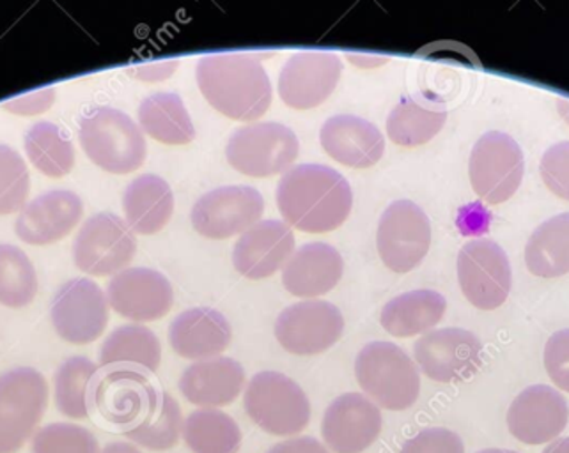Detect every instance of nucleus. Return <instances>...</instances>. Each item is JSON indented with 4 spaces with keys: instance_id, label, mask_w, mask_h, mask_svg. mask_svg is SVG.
<instances>
[{
    "instance_id": "obj_1",
    "label": "nucleus",
    "mask_w": 569,
    "mask_h": 453,
    "mask_svg": "<svg viewBox=\"0 0 569 453\" xmlns=\"http://www.w3.org/2000/svg\"><path fill=\"white\" fill-rule=\"evenodd\" d=\"M277 205L289 226L307 234H325L347 222L353 208V192L338 170L302 163L282 174Z\"/></svg>"
},
{
    "instance_id": "obj_2",
    "label": "nucleus",
    "mask_w": 569,
    "mask_h": 453,
    "mask_svg": "<svg viewBox=\"0 0 569 453\" xmlns=\"http://www.w3.org/2000/svg\"><path fill=\"white\" fill-rule=\"evenodd\" d=\"M196 79L208 103L234 121H258L272 105V82L261 62L247 53L202 57Z\"/></svg>"
},
{
    "instance_id": "obj_3",
    "label": "nucleus",
    "mask_w": 569,
    "mask_h": 453,
    "mask_svg": "<svg viewBox=\"0 0 569 453\" xmlns=\"http://www.w3.org/2000/svg\"><path fill=\"white\" fill-rule=\"evenodd\" d=\"M79 140L83 153L110 174H130L144 165L148 144L141 127L112 107H94L80 119Z\"/></svg>"
},
{
    "instance_id": "obj_4",
    "label": "nucleus",
    "mask_w": 569,
    "mask_h": 453,
    "mask_svg": "<svg viewBox=\"0 0 569 453\" xmlns=\"http://www.w3.org/2000/svg\"><path fill=\"white\" fill-rule=\"evenodd\" d=\"M360 389L383 410L412 407L421 393V374L412 358L392 342H371L356 360Z\"/></svg>"
},
{
    "instance_id": "obj_5",
    "label": "nucleus",
    "mask_w": 569,
    "mask_h": 453,
    "mask_svg": "<svg viewBox=\"0 0 569 453\" xmlns=\"http://www.w3.org/2000/svg\"><path fill=\"white\" fill-rule=\"evenodd\" d=\"M49 407V383L31 366L0 375V453H17L34 437Z\"/></svg>"
},
{
    "instance_id": "obj_6",
    "label": "nucleus",
    "mask_w": 569,
    "mask_h": 453,
    "mask_svg": "<svg viewBox=\"0 0 569 453\" xmlns=\"http://www.w3.org/2000/svg\"><path fill=\"white\" fill-rule=\"evenodd\" d=\"M243 405L249 419L272 436H295L311 422L306 392L281 372L256 374L247 384Z\"/></svg>"
},
{
    "instance_id": "obj_7",
    "label": "nucleus",
    "mask_w": 569,
    "mask_h": 453,
    "mask_svg": "<svg viewBox=\"0 0 569 453\" xmlns=\"http://www.w3.org/2000/svg\"><path fill=\"white\" fill-rule=\"evenodd\" d=\"M300 153L297 135L281 122H252L229 137V165L249 178H270L288 172Z\"/></svg>"
},
{
    "instance_id": "obj_8",
    "label": "nucleus",
    "mask_w": 569,
    "mask_h": 453,
    "mask_svg": "<svg viewBox=\"0 0 569 453\" xmlns=\"http://www.w3.org/2000/svg\"><path fill=\"white\" fill-rule=\"evenodd\" d=\"M523 172V151L508 133L488 131L473 145L469 162L470 183L487 204L509 201L518 192Z\"/></svg>"
},
{
    "instance_id": "obj_9",
    "label": "nucleus",
    "mask_w": 569,
    "mask_h": 453,
    "mask_svg": "<svg viewBox=\"0 0 569 453\" xmlns=\"http://www.w3.org/2000/svg\"><path fill=\"white\" fill-rule=\"evenodd\" d=\"M136 232L114 213H98L83 223L73 244L74 266L91 276H116L136 258Z\"/></svg>"
},
{
    "instance_id": "obj_10",
    "label": "nucleus",
    "mask_w": 569,
    "mask_h": 453,
    "mask_svg": "<svg viewBox=\"0 0 569 453\" xmlns=\"http://www.w3.org/2000/svg\"><path fill=\"white\" fill-rule=\"evenodd\" d=\"M431 246V223L421 205L396 201L383 211L378 223L377 249L390 271L416 270Z\"/></svg>"
},
{
    "instance_id": "obj_11",
    "label": "nucleus",
    "mask_w": 569,
    "mask_h": 453,
    "mask_svg": "<svg viewBox=\"0 0 569 453\" xmlns=\"http://www.w3.org/2000/svg\"><path fill=\"white\" fill-rule=\"evenodd\" d=\"M413 360L422 374L437 383H461L478 374L482 344L463 328H442L426 333L413 345Z\"/></svg>"
},
{
    "instance_id": "obj_12",
    "label": "nucleus",
    "mask_w": 569,
    "mask_h": 453,
    "mask_svg": "<svg viewBox=\"0 0 569 453\" xmlns=\"http://www.w3.org/2000/svg\"><path fill=\"white\" fill-rule=\"evenodd\" d=\"M110 305L106 292L89 279L64 283L52 300V326L70 344L88 345L100 339L109 324Z\"/></svg>"
},
{
    "instance_id": "obj_13",
    "label": "nucleus",
    "mask_w": 569,
    "mask_h": 453,
    "mask_svg": "<svg viewBox=\"0 0 569 453\" xmlns=\"http://www.w3.org/2000/svg\"><path fill=\"white\" fill-rule=\"evenodd\" d=\"M264 199L252 187L232 184L204 193L192 208V226L208 240H228L261 222Z\"/></svg>"
},
{
    "instance_id": "obj_14",
    "label": "nucleus",
    "mask_w": 569,
    "mask_h": 453,
    "mask_svg": "<svg viewBox=\"0 0 569 453\" xmlns=\"http://www.w3.org/2000/svg\"><path fill=\"white\" fill-rule=\"evenodd\" d=\"M345 333L341 310L323 300H306L282 310L276 339L288 353L315 356L338 344Z\"/></svg>"
},
{
    "instance_id": "obj_15",
    "label": "nucleus",
    "mask_w": 569,
    "mask_h": 453,
    "mask_svg": "<svg viewBox=\"0 0 569 453\" xmlns=\"http://www.w3.org/2000/svg\"><path fill=\"white\" fill-rule=\"evenodd\" d=\"M458 282L470 305L479 310L502 306L511 292V264L502 246L473 240L458 253Z\"/></svg>"
},
{
    "instance_id": "obj_16",
    "label": "nucleus",
    "mask_w": 569,
    "mask_h": 453,
    "mask_svg": "<svg viewBox=\"0 0 569 453\" xmlns=\"http://www.w3.org/2000/svg\"><path fill=\"white\" fill-rule=\"evenodd\" d=\"M160 393L153 383L133 369H112L98 378L92 407L116 427H136L157 407Z\"/></svg>"
},
{
    "instance_id": "obj_17",
    "label": "nucleus",
    "mask_w": 569,
    "mask_h": 453,
    "mask_svg": "<svg viewBox=\"0 0 569 453\" xmlns=\"http://www.w3.org/2000/svg\"><path fill=\"white\" fill-rule=\"evenodd\" d=\"M342 62L329 50H306L289 57L279 74V94L295 110H311L329 100L341 79Z\"/></svg>"
},
{
    "instance_id": "obj_18",
    "label": "nucleus",
    "mask_w": 569,
    "mask_h": 453,
    "mask_svg": "<svg viewBox=\"0 0 569 453\" xmlns=\"http://www.w3.org/2000/svg\"><path fill=\"white\" fill-rule=\"evenodd\" d=\"M110 309L133 323L166 318L174 305L171 282L160 271L127 268L107 285Z\"/></svg>"
},
{
    "instance_id": "obj_19",
    "label": "nucleus",
    "mask_w": 569,
    "mask_h": 453,
    "mask_svg": "<svg viewBox=\"0 0 569 453\" xmlns=\"http://www.w3.org/2000/svg\"><path fill=\"white\" fill-rule=\"evenodd\" d=\"M381 411L360 393L338 396L325 411L321 436L333 453H362L378 440Z\"/></svg>"
},
{
    "instance_id": "obj_20",
    "label": "nucleus",
    "mask_w": 569,
    "mask_h": 453,
    "mask_svg": "<svg viewBox=\"0 0 569 453\" xmlns=\"http://www.w3.org/2000/svg\"><path fill=\"white\" fill-rule=\"evenodd\" d=\"M569 407L565 396L547 384H535L512 401L508 427L526 445H543L561 436L568 425Z\"/></svg>"
},
{
    "instance_id": "obj_21",
    "label": "nucleus",
    "mask_w": 569,
    "mask_h": 453,
    "mask_svg": "<svg viewBox=\"0 0 569 453\" xmlns=\"http://www.w3.org/2000/svg\"><path fill=\"white\" fill-rule=\"evenodd\" d=\"M293 253V229L282 220H261L238 238L232 264L241 276L263 280L281 271Z\"/></svg>"
},
{
    "instance_id": "obj_22",
    "label": "nucleus",
    "mask_w": 569,
    "mask_h": 453,
    "mask_svg": "<svg viewBox=\"0 0 569 453\" xmlns=\"http://www.w3.org/2000/svg\"><path fill=\"white\" fill-rule=\"evenodd\" d=\"M83 214L80 197L70 190H50L26 204L14 232L23 243L47 246L58 243L73 232Z\"/></svg>"
},
{
    "instance_id": "obj_23",
    "label": "nucleus",
    "mask_w": 569,
    "mask_h": 453,
    "mask_svg": "<svg viewBox=\"0 0 569 453\" xmlns=\"http://www.w3.org/2000/svg\"><path fill=\"white\" fill-rule=\"evenodd\" d=\"M325 153L341 165L369 169L386 153V139L371 121L351 113L333 115L320 131Z\"/></svg>"
},
{
    "instance_id": "obj_24",
    "label": "nucleus",
    "mask_w": 569,
    "mask_h": 453,
    "mask_svg": "<svg viewBox=\"0 0 569 453\" xmlns=\"http://www.w3.org/2000/svg\"><path fill=\"white\" fill-rule=\"evenodd\" d=\"M231 339L228 319L211 306L184 310L169 326V344L174 353L192 362L219 358Z\"/></svg>"
},
{
    "instance_id": "obj_25",
    "label": "nucleus",
    "mask_w": 569,
    "mask_h": 453,
    "mask_svg": "<svg viewBox=\"0 0 569 453\" xmlns=\"http://www.w3.org/2000/svg\"><path fill=\"white\" fill-rule=\"evenodd\" d=\"M246 386V371L232 358L192 363L180 378L181 395L201 410H217L237 401Z\"/></svg>"
},
{
    "instance_id": "obj_26",
    "label": "nucleus",
    "mask_w": 569,
    "mask_h": 453,
    "mask_svg": "<svg viewBox=\"0 0 569 453\" xmlns=\"http://www.w3.org/2000/svg\"><path fill=\"white\" fill-rule=\"evenodd\" d=\"M342 273L345 261L338 249L327 243H307L282 268V285L297 298H320L341 282Z\"/></svg>"
},
{
    "instance_id": "obj_27",
    "label": "nucleus",
    "mask_w": 569,
    "mask_h": 453,
    "mask_svg": "<svg viewBox=\"0 0 569 453\" xmlns=\"http://www.w3.org/2000/svg\"><path fill=\"white\" fill-rule=\"evenodd\" d=\"M123 211L124 222L136 234H157L174 213L171 187L160 175H139L124 190Z\"/></svg>"
},
{
    "instance_id": "obj_28",
    "label": "nucleus",
    "mask_w": 569,
    "mask_h": 453,
    "mask_svg": "<svg viewBox=\"0 0 569 453\" xmlns=\"http://www.w3.org/2000/svg\"><path fill=\"white\" fill-rule=\"evenodd\" d=\"M447 300L433 289L403 292L383 306L380 323L387 333L399 339L426 335L446 315Z\"/></svg>"
},
{
    "instance_id": "obj_29",
    "label": "nucleus",
    "mask_w": 569,
    "mask_h": 453,
    "mask_svg": "<svg viewBox=\"0 0 569 453\" xmlns=\"http://www.w3.org/2000/svg\"><path fill=\"white\" fill-rule=\"evenodd\" d=\"M447 109L425 94H410L399 100L387 119V135L401 148H419L446 127Z\"/></svg>"
},
{
    "instance_id": "obj_30",
    "label": "nucleus",
    "mask_w": 569,
    "mask_h": 453,
    "mask_svg": "<svg viewBox=\"0 0 569 453\" xmlns=\"http://www.w3.org/2000/svg\"><path fill=\"white\" fill-rule=\"evenodd\" d=\"M137 115L141 130L162 144L184 145L196 139L189 110L174 92H154L141 101Z\"/></svg>"
},
{
    "instance_id": "obj_31",
    "label": "nucleus",
    "mask_w": 569,
    "mask_h": 453,
    "mask_svg": "<svg viewBox=\"0 0 569 453\" xmlns=\"http://www.w3.org/2000/svg\"><path fill=\"white\" fill-rule=\"evenodd\" d=\"M527 270L539 279L569 273V213L557 214L530 234L526 246Z\"/></svg>"
},
{
    "instance_id": "obj_32",
    "label": "nucleus",
    "mask_w": 569,
    "mask_h": 453,
    "mask_svg": "<svg viewBox=\"0 0 569 453\" xmlns=\"http://www.w3.org/2000/svg\"><path fill=\"white\" fill-rule=\"evenodd\" d=\"M162 362V344L149 328L127 324L107 336L100 349V365L103 369L116 366H139L148 372H157Z\"/></svg>"
},
{
    "instance_id": "obj_33",
    "label": "nucleus",
    "mask_w": 569,
    "mask_h": 453,
    "mask_svg": "<svg viewBox=\"0 0 569 453\" xmlns=\"http://www.w3.org/2000/svg\"><path fill=\"white\" fill-rule=\"evenodd\" d=\"M100 366L89 358H68L53 378V392L59 413L67 419L86 420L92 410V392Z\"/></svg>"
},
{
    "instance_id": "obj_34",
    "label": "nucleus",
    "mask_w": 569,
    "mask_h": 453,
    "mask_svg": "<svg viewBox=\"0 0 569 453\" xmlns=\"http://www.w3.org/2000/svg\"><path fill=\"white\" fill-rule=\"evenodd\" d=\"M26 153L32 165L49 178H64L74 165L73 142L67 131L50 121L36 122L27 131Z\"/></svg>"
},
{
    "instance_id": "obj_35",
    "label": "nucleus",
    "mask_w": 569,
    "mask_h": 453,
    "mask_svg": "<svg viewBox=\"0 0 569 453\" xmlns=\"http://www.w3.org/2000/svg\"><path fill=\"white\" fill-rule=\"evenodd\" d=\"M183 440L193 453H238L241 431L223 411L199 410L184 420Z\"/></svg>"
},
{
    "instance_id": "obj_36",
    "label": "nucleus",
    "mask_w": 569,
    "mask_h": 453,
    "mask_svg": "<svg viewBox=\"0 0 569 453\" xmlns=\"http://www.w3.org/2000/svg\"><path fill=\"white\" fill-rule=\"evenodd\" d=\"M183 425L180 404L174 396L162 392L157 407L149 413L148 419L136 427L127 429L123 434L136 445L144 446L153 452H163V450L174 449L178 445V441L183 434Z\"/></svg>"
},
{
    "instance_id": "obj_37",
    "label": "nucleus",
    "mask_w": 569,
    "mask_h": 453,
    "mask_svg": "<svg viewBox=\"0 0 569 453\" xmlns=\"http://www.w3.org/2000/svg\"><path fill=\"white\" fill-rule=\"evenodd\" d=\"M38 294V275L31 259L14 244H0V305L23 309Z\"/></svg>"
},
{
    "instance_id": "obj_38",
    "label": "nucleus",
    "mask_w": 569,
    "mask_h": 453,
    "mask_svg": "<svg viewBox=\"0 0 569 453\" xmlns=\"http://www.w3.org/2000/svg\"><path fill=\"white\" fill-rule=\"evenodd\" d=\"M31 192L26 160L9 145L0 144V217L20 213Z\"/></svg>"
},
{
    "instance_id": "obj_39",
    "label": "nucleus",
    "mask_w": 569,
    "mask_h": 453,
    "mask_svg": "<svg viewBox=\"0 0 569 453\" xmlns=\"http://www.w3.org/2000/svg\"><path fill=\"white\" fill-rule=\"evenodd\" d=\"M32 453H101L97 436L74 423H50L36 432Z\"/></svg>"
},
{
    "instance_id": "obj_40",
    "label": "nucleus",
    "mask_w": 569,
    "mask_h": 453,
    "mask_svg": "<svg viewBox=\"0 0 569 453\" xmlns=\"http://www.w3.org/2000/svg\"><path fill=\"white\" fill-rule=\"evenodd\" d=\"M539 172L548 190L559 199L569 201V142H559L547 149L541 158Z\"/></svg>"
},
{
    "instance_id": "obj_41",
    "label": "nucleus",
    "mask_w": 569,
    "mask_h": 453,
    "mask_svg": "<svg viewBox=\"0 0 569 453\" xmlns=\"http://www.w3.org/2000/svg\"><path fill=\"white\" fill-rule=\"evenodd\" d=\"M401 453H465V446L456 432L431 427L408 440Z\"/></svg>"
},
{
    "instance_id": "obj_42",
    "label": "nucleus",
    "mask_w": 569,
    "mask_h": 453,
    "mask_svg": "<svg viewBox=\"0 0 569 453\" xmlns=\"http://www.w3.org/2000/svg\"><path fill=\"white\" fill-rule=\"evenodd\" d=\"M545 369L557 389L569 393V330H561L548 339Z\"/></svg>"
},
{
    "instance_id": "obj_43",
    "label": "nucleus",
    "mask_w": 569,
    "mask_h": 453,
    "mask_svg": "<svg viewBox=\"0 0 569 453\" xmlns=\"http://www.w3.org/2000/svg\"><path fill=\"white\" fill-rule=\"evenodd\" d=\"M56 101V89H41V91L27 92L22 97L13 98L4 103V109L17 115H38L49 110Z\"/></svg>"
},
{
    "instance_id": "obj_44",
    "label": "nucleus",
    "mask_w": 569,
    "mask_h": 453,
    "mask_svg": "<svg viewBox=\"0 0 569 453\" xmlns=\"http://www.w3.org/2000/svg\"><path fill=\"white\" fill-rule=\"evenodd\" d=\"M178 66H180L178 61L151 62V64L136 66L132 70H128V74L142 82H162L171 79Z\"/></svg>"
},
{
    "instance_id": "obj_45",
    "label": "nucleus",
    "mask_w": 569,
    "mask_h": 453,
    "mask_svg": "<svg viewBox=\"0 0 569 453\" xmlns=\"http://www.w3.org/2000/svg\"><path fill=\"white\" fill-rule=\"evenodd\" d=\"M267 453H330L327 446L321 445L315 437H293L268 450Z\"/></svg>"
},
{
    "instance_id": "obj_46",
    "label": "nucleus",
    "mask_w": 569,
    "mask_h": 453,
    "mask_svg": "<svg viewBox=\"0 0 569 453\" xmlns=\"http://www.w3.org/2000/svg\"><path fill=\"white\" fill-rule=\"evenodd\" d=\"M348 61L351 64L359 66L362 70H375V68H380V66L387 64L389 59L387 57H378V56H366V53H347Z\"/></svg>"
},
{
    "instance_id": "obj_47",
    "label": "nucleus",
    "mask_w": 569,
    "mask_h": 453,
    "mask_svg": "<svg viewBox=\"0 0 569 453\" xmlns=\"http://www.w3.org/2000/svg\"><path fill=\"white\" fill-rule=\"evenodd\" d=\"M101 453H142L137 446L124 443V441H116V443H109L106 449L101 450Z\"/></svg>"
},
{
    "instance_id": "obj_48",
    "label": "nucleus",
    "mask_w": 569,
    "mask_h": 453,
    "mask_svg": "<svg viewBox=\"0 0 569 453\" xmlns=\"http://www.w3.org/2000/svg\"><path fill=\"white\" fill-rule=\"evenodd\" d=\"M543 453H569V437H559V440L552 441Z\"/></svg>"
},
{
    "instance_id": "obj_49",
    "label": "nucleus",
    "mask_w": 569,
    "mask_h": 453,
    "mask_svg": "<svg viewBox=\"0 0 569 453\" xmlns=\"http://www.w3.org/2000/svg\"><path fill=\"white\" fill-rule=\"evenodd\" d=\"M557 110L561 113V118L569 124V100L568 98H559L557 100Z\"/></svg>"
},
{
    "instance_id": "obj_50",
    "label": "nucleus",
    "mask_w": 569,
    "mask_h": 453,
    "mask_svg": "<svg viewBox=\"0 0 569 453\" xmlns=\"http://www.w3.org/2000/svg\"><path fill=\"white\" fill-rule=\"evenodd\" d=\"M478 453H518L515 452V450H506V449H488V450H481V452Z\"/></svg>"
}]
</instances>
